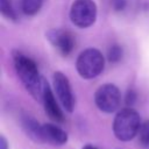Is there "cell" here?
<instances>
[{
	"label": "cell",
	"mask_w": 149,
	"mask_h": 149,
	"mask_svg": "<svg viewBox=\"0 0 149 149\" xmlns=\"http://www.w3.org/2000/svg\"><path fill=\"white\" fill-rule=\"evenodd\" d=\"M22 127L24 129V132L27 133V135L36 141V142H42V137H41V127L42 125H40L34 118L26 115L22 119Z\"/></svg>",
	"instance_id": "obj_10"
},
{
	"label": "cell",
	"mask_w": 149,
	"mask_h": 149,
	"mask_svg": "<svg viewBox=\"0 0 149 149\" xmlns=\"http://www.w3.org/2000/svg\"><path fill=\"white\" fill-rule=\"evenodd\" d=\"M139 140L143 147L149 148V120L141 125L139 130Z\"/></svg>",
	"instance_id": "obj_13"
},
{
	"label": "cell",
	"mask_w": 149,
	"mask_h": 149,
	"mask_svg": "<svg viewBox=\"0 0 149 149\" xmlns=\"http://www.w3.org/2000/svg\"><path fill=\"white\" fill-rule=\"evenodd\" d=\"M76 66L80 77L85 79H92L99 76L104 70L105 58L99 50L90 48L80 52L77 58Z\"/></svg>",
	"instance_id": "obj_3"
},
{
	"label": "cell",
	"mask_w": 149,
	"mask_h": 149,
	"mask_svg": "<svg viewBox=\"0 0 149 149\" xmlns=\"http://www.w3.org/2000/svg\"><path fill=\"white\" fill-rule=\"evenodd\" d=\"M135 101H136V93L133 90H128V92L126 94V104L128 106H132Z\"/></svg>",
	"instance_id": "obj_15"
},
{
	"label": "cell",
	"mask_w": 149,
	"mask_h": 149,
	"mask_svg": "<svg viewBox=\"0 0 149 149\" xmlns=\"http://www.w3.org/2000/svg\"><path fill=\"white\" fill-rule=\"evenodd\" d=\"M122 54H123L122 48L118 44H113L108 50V55H107L108 61L112 63H116L122 58Z\"/></svg>",
	"instance_id": "obj_14"
},
{
	"label": "cell",
	"mask_w": 149,
	"mask_h": 149,
	"mask_svg": "<svg viewBox=\"0 0 149 149\" xmlns=\"http://www.w3.org/2000/svg\"><path fill=\"white\" fill-rule=\"evenodd\" d=\"M83 149H98V148L93 147L92 144H86V146H84V147H83Z\"/></svg>",
	"instance_id": "obj_18"
},
{
	"label": "cell",
	"mask_w": 149,
	"mask_h": 149,
	"mask_svg": "<svg viewBox=\"0 0 149 149\" xmlns=\"http://www.w3.org/2000/svg\"><path fill=\"white\" fill-rule=\"evenodd\" d=\"M42 142H48L55 146H62L68 141V134L59 127L52 123H44L41 127Z\"/></svg>",
	"instance_id": "obj_9"
},
{
	"label": "cell",
	"mask_w": 149,
	"mask_h": 149,
	"mask_svg": "<svg viewBox=\"0 0 149 149\" xmlns=\"http://www.w3.org/2000/svg\"><path fill=\"white\" fill-rule=\"evenodd\" d=\"M72 23L79 28L92 26L97 19V5L93 0H76L70 9Z\"/></svg>",
	"instance_id": "obj_4"
},
{
	"label": "cell",
	"mask_w": 149,
	"mask_h": 149,
	"mask_svg": "<svg viewBox=\"0 0 149 149\" xmlns=\"http://www.w3.org/2000/svg\"><path fill=\"white\" fill-rule=\"evenodd\" d=\"M54 87L64 109L71 113L74 107V98H73L72 90H71V86H70V83L66 76L59 71L55 72L54 73Z\"/></svg>",
	"instance_id": "obj_6"
},
{
	"label": "cell",
	"mask_w": 149,
	"mask_h": 149,
	"mask_svg": "<svg viewBox=\"0 0 149 149\" xmlns=\"http://www.w3.org/2000/svg\"><path fill=\"white\" fill-rule=\"evenodd\" d=\"M94 101L100 111L105 113H113L120 106L121 93L115 85L105 84L97 90L94 94Z\"/></svg>",
	"instance_id": "obj_5"
},
{
	"label": "cell",
	"mask_w": 149,
	"mask_h": 149,
	"mask_svg": "<svg viewBox=\"0 0 149 149\" xmlns=\"http://www.w3.org/2000/svg\"><path fill=\"white\" fill-rule=\"evenodd\" d=\"M0 149H8V143L7 140L5 139V136H0Z\"/></svg>",
	"instance_id": "obj_17"
},
{
	"label": "cell",
	"mask_w": 149,
	"mask_h": 149,
	"mask_svg": "<svg viewBox=\"0 0 149 149\" xmlns=\"http://www.w3.org/2000/svg\"><path fill=\"white\" fill-rule=\"evenodd\" d=\"M13 59L15 70L26 88L36 99H42L45 81L41 78L36 63L20 51L13 52Z\"/></svg>",
	"instance_id": "obj_1"
},
{
	"label": "cell",
	"mask_w": 149,
	"mask_h": 149,
	"mask_svg": "<svg viewBox=\"0 0 149 149\" xmlns=\"http://www.w3.org/2000/svg\"><path fill=\"white\" fill-rule=\"evenodd\" d=\"M43 0H22V10L27 15L36 14L42 6Z\"/></svg>",
	"instance_id": "obj_11"
},
{
	"label": "cell",
	"mask_w": 149,
	"mask_h": 149,
	"mask_svg": "<svg viewBox=\"0 0 149 149\" xmlns=\"http://www.w3.org/2000/svg\"><path fill=\"white\" fill-rule=\"evenodd\" d=\"M47 38L64 56H68L74 47L73 36L69 31H64V30H59V29L49 30L47 33Z\"/></svg>",
	"instance_id": "obj_7"
},
{
	"label": "cell",
	"mask_w": 149,
	"mask_h": 149,
	"mask_svg": "<svg viewBox=\"0 0 149 149\" xmlns=\"http://www.w3.org/2000/svg\"><path fill=\"white\" fill-rule=\"evenodd\" d=\"M0 10L2 13L3 16H6L7 19L12 20V21H15L16 20V14H15V10L10 3L9 0H0Z\"/></svg>",
	"instance_id": "obj_12"
},
{
	"label": "cell",
	"mask_w": 149,
	"mask_h": 149,
	"mask_svg": "<svg viewBox=\"0 0 149 149\" xmlns=\"http://www.w3.org/2000/svg\"><path fill=\"white\" fill-rule=\"evenodd\" d=\"M112 7L116 12L123 10L126 7V0H112Z\"/></svg>",
	"instance_id": "obj_16"
},
{
	"label": "cell",
	"mask_w": 149,
	"mask_h": 149,
	"mask_svg": "<svg viewBox=\"0 0 149 149\" xmlns=\"http://www.w3.org/2000/svg\"><path fill=\"white\" fill-rule=\"evenodd\" d=\"M42 100H43V105H44V109H45V113L48 114V116L56 121V122H62L63 121V113L55 99V95L49 86V84L45 81L44 83V90H43V97H42Z\"/></svg>",
	"instance_id": "obj_8"
},
{
	"label": "cell",
	"mask_w": 149,
	"mask_h": 149,
	"mask_svg": "<svg viewBox=\"0 0 149 149\" xmlns=\"http://www.w3.org/2000/svg\"><path fill=\"white\" fill-rule=\"evenodd\" d=\"M141 125L139 113L135 109L127 107L115 115L113 121V133L120 141H130L139 134Z\"/></svg>",
	"instance_id": "obj_2"
}]
</instances>
